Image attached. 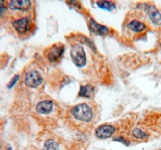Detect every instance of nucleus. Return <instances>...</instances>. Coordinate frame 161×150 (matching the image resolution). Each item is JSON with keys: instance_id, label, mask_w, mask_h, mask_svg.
Wrapping results in <instances>:
<instances>
[{"instance_id": "obj_1", "label": "nucleus", "mask_w": 161, "mask_h": 150, "mask_svg": "<svg viewBox=\"0 0 161 150\" xmlns=\"http://www.w3.org/2000/svg\"><path fill=\"white\" fill-rule=\"evenodd\" d=\"M97 119V109L92 103H80L68 111L67 120L75 129L85 131L93 126Z\"/></svg>"}, {"instance_id": "obj_2", "label": "nucleus", "mask_w": 161, "mask_h": 150, "mask_svg": "<svg viewBox=\"0 0 161 150\" xmlns=\"http://www.w3.org/2000/svg\"><path fill=\"white\" fill-rule=\"evenodd\" d=\"M34 114L38 119H40L42 123L52 125L58 116V107L53 100L43 99L38 101L35 105Z\"/></svg>"}, {"instance_id": "obj_3", "label": "nucleus", "mask_w": 161, "mask_h": 150, "mask_svg": "<svg viewBox=\"0 0 161 150\" xmlns=\"http://www.w3.org/2000/svg\"><path fill=\"white\" fill-rule=\"evenodd\" d=\"M10 26L20 37H26L32 32L33 21L30 15L24 13H16L10 17Z\"/></svg>"}, {"instance_id": "obj_4", "label": "nucleus", "mask_w": 161, "mask_h": 150, "mask_svg": "<svg viewBox=\"0 0 161 150\" xmlns=\"http://www.w3.org/2000/svg\"><path fill=\"white\" fill-rule=\"evenodd\" d=\"M85 44L80 42L78 38H75V42L70 46V58L75 67L84 68L88 64V56L84 47Z\"/></svg>"}, {"instance_id": "obj_5", "label": "nucleus", "mask_w": 161, "mask_h": 150, "mask_svg": "<svg viewBox=\"0 0 161 150\" xmlns=\"http://www.w3.org/2000/svg\"><path fill=\"white\" fill-rule=\"evenodd\" d=\"M149 29L148 24L138 18H131L125 23V31L131 34L133 37L139 36Z\"/></svg>"}, {"instance_id": "obj_6", "label": "nucleus", "mask_w": 161, "mask_h": 150, "mask_svg": "<svg viewBox=\"0 0 161 150\" xmlns=\"http://www.w3.org/2000/svg\"><path fill=\"white\" fill-rule=\"evenodd\" d=\"M65 52L64 44L58 42L54 43L53 46H50L44 51V57L47 58V61L50 64H55L58 63L62 59L64 53Z\"/></svg>"}, {"instance_id": "obj_7", "label": "nucleus", "mask_w": 161, "mask_h": 150, "mask_svg": "<svg viewBox=\"0 0 161 150\" xmlns=\"http://www.w3.org/2000/svg\"><path fill=\"white\" fill-rule=\"evenodd\" d=\"M43 78L42 75L37 69L30 68L25 69L24 76H23V82L29 88H38L42 84Z\"/></svg>"}, {"instance_id": "obj_8", "label": "nucleus", "mask_w": 161, "mask_h": 150, "mask_svg": "<svg viewBox=\"0 0 161 150\" xmlns=\"http://www.w3.org/2000/svg\"><path fill=\"white\" fill-rule=\"evenodd\" d=\"M32 7V2L28 0H12L7 2V8L20 13H26Z\"/></svg>"}, {"instance_id": "obj_9", "label": "nucleus", "mask_w": 161, "mask_h": 150, "mask_svg": "<svg viewBox=\"0 0 161 150\" xmlns=\"http://www.w3.org/2000/svg\"><path fill=\"white\" fill-rule=\"evenodd\" d=\"M116 133V126L113 124H103L97 127L95 131V135L98 139L105 140L109 139Z\"/></svg>"}, {"instance_id": "obj_10", "label": "nucleus", "mask_w": 161, "mask_h": 150, "mask_svg": "<svg viewBox=\"0 0 161 150\" xmlns=\"http://www.w3.org/2000/svg\"><path fill=\"white\" fill-rule=\"evenodd\" d=\"M145 10L150 22L156 26H161V12L158 10V8L153 4H150L145 6Z\"/></svg>"}, {"instance_id": "obj_11", "label": "nucleus", "mask_w": 161, "mask_h": 150, "mask_svg": "<svg viewBox=\"0 0 161 150\" xmlns=\"http://www.w3.org/2000/svg\"><path fill=\"white\" fill-rule=\"evenodd\" d=\"M89 28H90L91 32L96 34V36H107L110 33V28L98 23L95 19L91 18V17L89 18Z\"/></svg>"}, {"instance_id": "obj_12", "label": "nucleus", "mask_w": 161, "mask_h": 150, "mask_svg": "<svg viewBox=\"0 0 161 150\" xmlns=\"http://www.w3.org/2000/svg\"><path fill=\"white\" fill-rule=\"evenodd\" d=\"M95 95V88L92 85H80V91H79V97L87 98V99H92Z\"/></svg>"}, {"instance_id": "obj_13", "label": "nucleus", "mask_w": 161, "mask_h": 150, "mask_svg": "<svg viewBox=\"0 0 161 150\" xmlns=\"http://www.w3.org/2000/svg\"><path fill=\"white\" fill-rule=\"evenodd\" d=\"M149 134H147L145 131H143L141 128H134L131 131V137L134 138L135 140H145L147 139Z\"/></svg>"}, {"instance_id": "obj_14", "label": "nucleus", "mask_w": 161, "mask_h": 150, "mask_svg": "<svg viewBox=\"0 0 161 150\" xmlns=\"http://www.w3.org/2000/svg\"><path fill=\"white\" fill-rule=\"evenodd\" d=\"M97 6L103 10H107V11H114L116 8V4L115 2H111V1H97L96 2Z\"/></svg>"}, {"instance_id": "obj_15", "label": "nucleus", "mask_w": 161, "mask_h": 150, "mask_svg": "<svg viewBox=\"0 0 161 150\" xmlns=\"http://www.w3.org/2000/svg\"><path fill=\"white\" fill-rule=\"evenodd\" d=\"M43 150H59V143L54 139H47L43 143Z\"/></svg>"}, {"instance_id": "obj_16", "label": "nucleus", "mask_w": 161, "mask_h": 150, "mask_svg": "<svg viewBox=\"0 0 161 150\" xmlns=\"http://www.w3.org/2000/svg\"><path fill=\"white\" fill-rule=\"evenodd\" d=\"M113 140H114V141H116V142L124 143L125 145H129V144H130L128 140H127V139H125L123 136H116V137H114V138H113Z\"/></svg>"}, {"instance_id": "obj_17", "label": "nucleus", "mask_w": 161, "mask_h": 150, "mask_svg": "<svg viewBox=\"0 0 161 150\" xmlns=\"http://www.w3.org/2000/svg\"><path fill=\"white\" fill-rule=\"evenodd\" d=\"M18 78H19V76H16V77H14L13 78V80L11 81V83H10L9 85H8V88H11V87H13V85L17 82V80H18Z\"/></svg>"}, {"instance_id": "obj_18", "label": "nucleus", "mask_w": 161, "mask_h": 150, "mask_svg": "<svg viewBox=\"0 0 161 150\" xmlns=\"http://www.w3.org/2000/svg\"><path fill=\"white\" fill-rule=\"evenodd\" d=\"M159 47L161 48V42H160V44H159Z\"/></svg>"}]
</instances>
